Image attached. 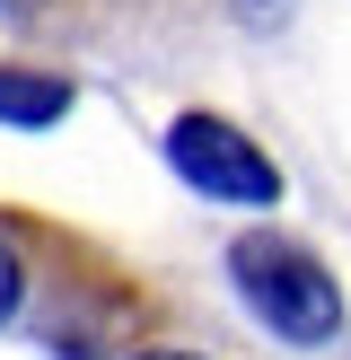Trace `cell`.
<instances>
[{"instance_id": "obj_1", "label": "cell", "mask_w": 351, "mask_h": 360, "mask_svg": "<svg viewBox=\"0 0 351 360\" xmlns=\"http://www.w3.org/2000/svg\"><path fill=\"white\" fill-rule=\"evenodd\" d=\"M228 281L281 343H333L343 334V290L298 238H237L228 246Z\"/></svg>"}, {"instance_id": "obj_2", "label": "cell", "mask_w": 351, "mask_h": 360, "mask_svg": "<svg viewBox=\"0 0 351 360\" xmlns=\"http://www.w3.org/2000/svg\"><path fill=\"white\" fill-rule=\"evenodd\" d=\"M167 167L193 193H220V202H281V167L246 132H228L220 115H176L167 123Z\"/></svg>"}, {"instance_id": "obj_3", "label": "cell", "mask_w": 351, "mask_h": 360, "mask_svg": "<svg viewBox=\"0 0 351 360\" xmlns=\"http://www.w3.org/2000/svg\"><path fill=\"white\" fill-rule=\"evenodd\" d=\"M70 105L62 79H18V70H0V123H53Z\"/></svg>"}, {"instance_id": "obj_4", "label": "cell", "mask_w": 351, "mask_h": 360, "mask_svg": "<svg viewBox=\"0 0 351 360\" xmlns=\"http://www.w3.org/2000/svg\"><path fill=\"white\" fill-rule=\"evenodd\" d=\"M18 281H27V264H18V246L0 238V326H9V308H18Z\"/></svg>"}, {"instance_id": "obj_5", "label": "cell", "mask_w": 351, "mask_h": 360, "mask_svg": "<svg viewBox=\"0 0 351 360\" xmlns=\"http://www.w3.org/2000/svg\"><path fill=\"white\" fill-rule=\"evenodd\" d=\"M140 360H202V352H140Z\"/></svg>"}]
</instances>
